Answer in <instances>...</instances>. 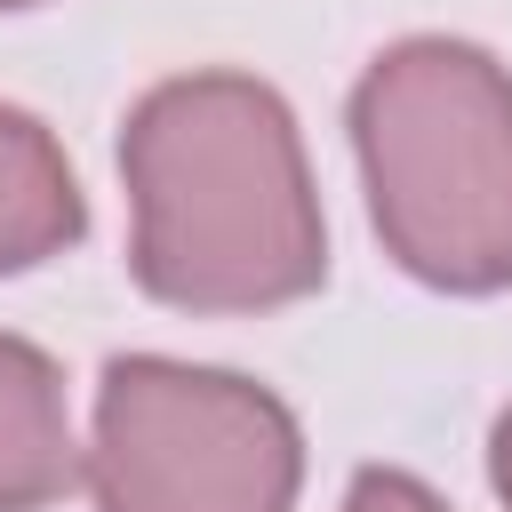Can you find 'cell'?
<instances>
[{
    "mask_svg": "<svg viewBox=\"0 0 512 512\" xmlns=\"http://www.w3.org/2000/svg\"><path fill=\"white\" fill-rule=\"evenodd\" d=\"M128 272L176 312H272L320 288L328 224L296 112L248 72L160 80L120 128Z\"/></svg>",
    "mask_w": 512,
    "mask_h": 512,
    "instance_id": "6da1fadb",
    "label": "cell"
},
{
    "mask_svg": "<svg viewBox=\"0 0 512 512\" xmlns=\"http://www.w3.org/2000/svg\"><path fill=\"white\" fill-rule=\"evenodd\" d=\"M368 216L448 296L512 288V72L472 40H400L352 88Z\"/></svg>",
    "mask_w": 512,
    "mask_h": 512,
    "instance_id": "7a4b0ae2",
    "label": "cell"
},
{
    "mask_svg": "<svg viewBox=\"0 0 512 512\" xmlns=\"http://www.w3.org/2000/svg\"><path fill=\"white\" fill-rule=\"evenodd\" d=\"M96 512H296V416L232 368L128 352L96 384L80 456Z\"/></svg>",
    "mask_w": 512,
    "mask_h": 512,
    "instance_id": "3957f363",
    "label": "cell"
},
{
    "mask_svg": "<svg viewBox=\"0 0 512 512\" xmlns=\"http://www.w3.org/2000/svg\"><path fill=\"white\" fill-rule=\"evenodd\" d=\"M72 480H80V448L56 360L24 336H0V512H40L72 496Z\"/></svg>",
    "mask_w": 512,
    "mask_h": 512,
    "instance_id": "277c9868",
    "label": "cell"
},
{
    "mask_svg": "<svg viewBox=\"0 0 512 512\" xmlns=\"http://www.w3.org/2000/svg\"><path fill=\"white\" fill-rule=\"evenodd\" d=\"M80 232H88V200L72 184L64 144L32 112L0 104V272H32L64 256Z\"/></svg>",
    "mask_w": 512,
    "mask_h": 512,
    "instance_id": "5b68a950",
    "label": "cell"
},
{
    "mask_svg": "<svg viewBox=\"0 0 512 512\" xmlns=\"http://www.w3.org/2000/svg\"><path fill=\"white\" fill-rule=\"evenodd\" d=\"M344 512H448V504H440L424 480H408V472H392V464H368V472H352Z\"/></svg>",
    "mask_w": 512,
    "mask_h": 512,
    "instance_id": "8992f818",
    "label": "cell"
},
{
    "mask_svg": "<svg viewBox=\"0 0 512 512\" xmlns=\"http://www.w3.org/2000/svg\"><path fill=\"white\" fill-rule=\"evenodd\" d=\"M488 480H496V496L512 504V408H504L496 432H488Z\"/></svg>",
    "mask_w": 512,
    "mask_h": 512,
    "instance_id": "52a82bcc",
    "label": "cell"
},
{
    "mask_svg": "<svg viewBox=\"0 0 512 512\" xmlns=\"http://www.w3.org/2000/svg\"><path fill=\"white\" fill-rule=\"evenodd\" d=\"M0 8H32V0H0Z\"/></svg>",
    "mask_w": 512,
    "mask_h": 512,
    "instance_id": "ba28073f",
    "label": "cell"
}]
</instances>
